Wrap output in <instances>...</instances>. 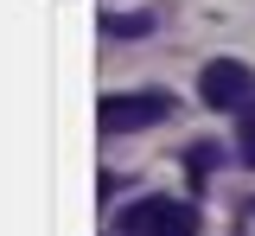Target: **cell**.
<instances>
[{
	"label": "cell",
	"instance_id": "obj_1",
	"mask_svg": "<svg viewBox=\"0 0 255 236\" xmlns=\"http://www.w3.org/2000/svg\"><path fill=\"white\" fill-rule=\"evenodd\" d=\"M172 115V96L166 90H128V96H102L96 102V128L102 134H134V128H153Z\"/></svg>",
	"mask_w": 255,
	"mask_h": 236
},
{
	"label": "cell",
	"instance_id": "obj_2",
	"mask_svg": "<svg viewBox=\"0 0 255 236\" xmlns=\"http://www.w3.org/2000/svg\"><path fill=\"white\" fill-rule=\"evenodd\" d=\"M128 236H198V211L185 198H140L122 211Z\"/></svg>",
	"mask_w": 255,
	"mask_h": 236
},
{
	"label": "cell",
	"instance_id": "obj_3",
	"mask_svg": "<svg viewBox=\"0 0 255 236\" xmlns=\"http://www.w3.org/2000/svg\"><path fill=\"white\" fill-rule=\"evenodd\" d=\"M198 96H204V109H249L255 102V70L243 58H211L198 70Z\"/></svg>",
	"mask_w": 255,
	"mask_h": 236
},
{
	"label": "cell",
	"instance_id": "obj_4",
	"mask_svg": "<svg viewBox=\"0 0 255 236\" xmlns=\"http://www.w3.org/2000/svg\"><path fill=\"white\" fill-rule=\"evenodd\" d=\"M102 32L109 38H140V32H153V13H102Z\"/></svg>",
	"mask_w": 255,
	"mask_h": 236
},
{
	"label": "cell",
	"instance_id": "obj_5",
	"mask_svg": "<svg viewBox=\"0 0 255 236\" xmlns=\"http://www.w3.org/2000/svg\"><path fill=\"white\" fill-rule=\"evenodd\" d=\"M236 115H243V121H236V153H243V166L255 172V102H249V109H236Z\"/></svg>",
	"mask_w": 255,
	"mask_h": 236
},
{
	"label": "cell",
	"instance_id": "obj_6",
	"mask_svg": "<svg viewBox=\"0 0 255 236\" xmlns=\"http://www.w3.org/2000/svg\"><path fill=\"white\" fill-rule=\"evenodd\" d=\"M211 166H217V147H211V140H198V147L185 153V172H191V185H204V179H211Z\"/></svg>",
	"mask_w": 255,
	"mask_h": 236
},
{
	"label": "cell",
	"instance_id": "obj_7",
	"mask_svg": "<svg viewBox=\"0 0 255 236\" xmlns=\"http://www.w3.org/2000/svg\"><path fill=\"white\" fill-rule=\"evenodd\" d=\"M243 236H255V204H243Z\"/></svg>",
	"mask_w": 255,
	"mask_h": 236
}]
</instances>
